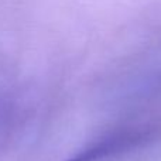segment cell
<instances>
[{"label":"cell","mask_w":161,"mask_h":161,"mask_svg":"<svg viewBox=\"0 0 161 161\" xmlns=\"http://www.w3.org/2000/svg\"><path fill=\"white\" fill-rule=\"evenodd\" d=\"M151 131L146 129H125L97 140L68 161H103L127 153L150 140Z\"/></svg>","instance_id":"cell-1"}]
</instances>
